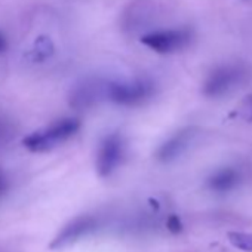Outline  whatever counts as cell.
<instances>
[{
	"label": "cell",
	"mask_w": 252,
	"mask_h": 252,
	"mask_svg": "<svg viewBox=\"0 0 252 252\" xmlns=\"http://www.w3.org/2000/svg\"><path fill=\"white\" fill-rule=\"evenodd\" d=\"M79 129H80V122L77 119H73V117L60 119L48 125L46 128L30 134L24 140V146L30 152L43 153L70 140L73 135H76Z\"/></svg>",
	"instance_id": "obj_1"
},
{
	"label": "cell",
	"mask_w": 252,
	"mask_h": 252,
	"mask_svg": "<svg viewBox=\"0 0 252 252\" xmlns=\"http://www.w3.org/2000/svg\"><path fill=\"white\" fill-rule=\"evenodd\" d=\"M156 92L155 83L149 79L126 82H107V98L125 107H135L147 102Z\"/></svg>",
	"instance_id": "obj_2"
},
{
	"label": "cell",
	"mask_w": 252,
	"mask_h": 252,
	"mask_svg": "<svg viewBox=\"0 0 252 252\" xmlns=\"http://www.w3.org/2000/svg\"><path fill=\"white\" fill-rule=\"evenodd\" d=\"M246 77V68L239 64H225L214 68L205 83H203V94L208 98H218L224 96L234 88H237Z\"/></svg>",
	"instance_id": "obj_3"
},
{
	"label": "cell",
	"mask_w": 252,
	"mask_h": 252,
	"mask_svg": "<svg viewBox=\"0 0 252 252\" xmlns=\"http://www.w3.org/2000/svg\"><path fill=\"white\" fill-rule=\"evenodd\" d=\"M193 33L189 29H169L147 33L141 37V42L152 51L166 55L174 54L190 45Z\"/></svg>",
	"instance_id": "obj_4"
},
{
	"label": "cell",
	"mask_w": 252,
	"mask_h": 252,
	"mask_svg": "<svg viewBox=\"0 0 252 252\" xmlns=\"http://www.w3.org/2000/svg\"><path fill=\"white\" fill-rule=\"evenodd\" d=\"M125 143L119 134H111L102 140L96 155V171L101 177L111 175L122 163Z\"/></svg>",
	"instance_id": "obj_5"
},
{
	"label": "cell",
	"mask_w": 252,
	"mask_h": 252,
	"mask_svg": "<svg viewBox=\"0 0 252 252\" xmlns=\"http://www.w3.org/2000/svg\"><path fill=\"white\" fill-rule=\"evenodd\" d=\"M102 98H107V82L101 79H85L71 89L68 101L71 107L82 110L98 104Z\"/></svg>",
	"instance_id": "obj_6"
},
{
	"label": "cell",
	"mask_w": 252,
	"mask_h": 252,
	"mask_svg": "<svg viewBox=\"0 0 252 252\" xmlns=\"http://www.w3.org/2000/svg\"><path fill=\"white\" fill-rule=\"evenodd\" d=\"M98 227V220L92 215H82L77 217L74 220H71L70 222H67L60 233L55 236V239L51 243L52 249H60L64 246H68L77 240H80L82 237L91 234L94 230H96Z\"/></svg>",
	"instance_id": "obj_7"
},
{
	"label": "cell",
	"mask_w": 252,
	"mask_h": 252,
	"mask_svg": "<svg viewBox=\"0 0 252 252\" xmlns=\"http://www.w3.org/2000/svg\"><path fill=\"white\" fill-rule=\"evenodd\" d=\"M155 14V6L149 0H134L122 15V29L125 32H135L146 26Z\"/></svg>",
	"instance_id": "obj_8"
},
{
	"label": "cell",
	"mask_w": 252,
	"mask_h": 252,
	"mask_svg": "<svg viewBox=\"0 0 252 252\" xmlns=\"http://www.w3.org/2000/svg\"><path fill=\"white\" fill-rule=\"evenodd\" d=\"M193 129H184L177 132L174 137H171L168 141H165L159 150H158V159L160 162H171L174 159H177L181 153H184V150L189 147V144L193 140Z\"/></svg>",
	"instance_id": "obj_9"
},
{
	"label": "cell",
	"mask_w": 252,
	"mask_h": 252,
	"mask_svg": "<svg viewBox=\"0 0 252 252\" xmlns=\"http://www.w3.org/2000/svg\"><path fill=\"white\" fill-rule=\"evenodd\" d=\"M242 177L236 168H222L208 178V187L217 193H227L234 190Z\"/></svg>",
	"instance_id": "obj_10"
},
{
	"label": "cell",
	"mask_w": 252,
	"mask_h": 252,
	"mask_svg": "<svg viewBox=\"0 0 252 252\" xmlns=\"http://www.w3.org/2000/svg\"><path fill=\"white\" fill-rule=\"evenodd\" d=\"M227 239L230 245L243 252H252V233L248 231H228Z\"/></svg>",
	"instance_id": "obj_11"
},
{
	"label": "cell",
	"mask_w": 252,
	"mask_h": 252,
	"mask_svg": "<svg viewBox=\"0 0 252 252\" xmlns=\"http://www.w3.org/2000/svg\"><path fill=\"white\" fill-rule=\"evenodd\" d=\"M233 116L240 117L242 120H245L248 123H252V94L246 95L239 102V105L236 107V111L233 113Z\"/></svg>",
	"instance_id": "obj_12"
},
{
	"label": "cell",
	"mask_w": 252,
	"mask_h": 252,
	"mask_svg": "<svg viewBox=\"0 0 252 252\" xmlns=\"http://www.w3.org/2000/svg\"><path fill=\"white\" fill-rule=\"evenodd\" d=\"M166 227H168V230H169L171 233H174V234L183 231V222H181L180 217H177V215H171V217L168 218Z\"/></svg>",
	"instance_id": "obj_13"
},
{
	"label": "cell",
	"mask_w": 252,
	"mask_h": 252,
	"mask_svg": "<svg viewBox=\"0 0 252 252\" xmlns=\"http://www.w3.org/2000/svg\"><path fill=\"white\" fill-rule=\"evenodd\" d=\"M12 129H11V125L3 120V119H0V141H6L11 135Z\"/></svg>",
	"instance_id": "obj_14"
},
{
	"label": "cell",
	"mask_w": 252,
	"mask_h": 252,
	"mask_svg": "<svg viewBox=\"0 0 252 252\" xmlns=\"http://www.w3.org/2000/svg\"><path fill=\"white\" fill-rule=\"evenodd\" d=\"M6 190H8V181H6V178L2 174H0V196L5 194Z\"/></svg>",
	"instance_id": "obj_15"
},
{
	"label": "cell",
	"mask_w": 252,
	"mask_h": 252,
	"mask_svg": "<svg viewBox=\"0 0 252 252\" xmlns=\"http://www.w3.org/2000/svg\"><path fill=\"white\" fill-rule=\"evenodd\" d=\"M6 46H8V43H6V39H5V36H3L2 33H0V52H5Z\"/></svg>",
	"instance_id": "obj_16"
}]
</instances>
